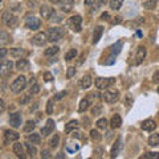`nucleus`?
<instances>
[{"instance_id": "nucleus-44", "label": "nucleus", "mask_w": 159, "mask_h": 159, "mask_svg": "<svg viewBox=\"0 0 159 159\" xmlns=\"http://www.w3.org/2000/svg\"><path fill=\"white\" fill-rule=\"evenodd\" d=\"M107 0H96V3H94V9H98L99 7H102V6H105Z\"/></svg>"}, {"instance_id": "nucleus-34", "label": "nucleus", "mask_w": 159, "mask_h": 159, "mask_svg": "<svg viewBox=\"0 0 159 159\" xmlns=\"http://www.w3.org/2000/svg\"><path fill=\"white\" fill-rule=\"evenodd\" d=\"M96 125H97L98 129H101V130H105V129L107 127V125H109V121H107L106 118H99L98 121L96 122Z\"/></svg>"}, {"instance_id": "nucleus-18", "label": "nucleus", "mask_w": 159, "mask_h": 159, "mask_svg": "<svg viewBox=\"0 0 159 159\" xmlns=\"http://www.w3.org/2000/svg\"><path fill=\"white\" fill-rule=\"evenodd\" d=\"M11 41H12V39L9 36V33L3 31V29H0V47L7 45V44H9Z\"/></svg>"}, {"instance_id": "nucleus-19", "label": "nucleus", "mask_w": 159, "mask_h": 159, "mask_svg": "<svg viewBox=\"0 0 159 159\" xmlns=\"http://www.w3.org/2000/svg\"><path fill=\"white\" fill-rule=\"evenodd\" d=\"M92 77L89 76V74H86V76H84L81 80H80V88L81 89H84V90H85V89H89L92 86Z\"/></svg>"}, {"instance_id": "nucleus-35", "label": "nucleus", "mask_w": 159, "mask_h": 159, "mask_svg": "<svg viewBox=\"0 0 159 159\" xmlns=\"http://www.w3.org/2000/svg\"><path fill=\"white\" fill-rule=\"evenodd\" d=\"M157 4H158V0H147V2H145L143 3V6H145V8L146 9H154L157 7Z\"/></svg>"}, {"instance_id": "nucleus-30", "label": "nucleus", "mask_w": 159, "mask_h": 159, "mask_svg": "<svg viewBox=\"0 0 159 159\" xmlns=\"http://www.w3.org/2000/svg\"><path fill=\"white\" fill-rule=\"evenodd\" d=\"M78 126V121H76V119H73V121L68 122L65 125V133H72L74 129H77Z\"/></svg>"}, {"instance_id": "nucleus-16", "label": "nucleus", "mask_w": 159, "mask_h": 159, "mask_svg": "<svg viewBox=\"0 0 159 159\" xmlns=\"http://www.w3.org/2000/svg\"><path fill=\"white\" fill-rule=\"evenodd\" d=\"M142 129L145 131L151 133V131H154L157 129V122L154 121V119H146V121L142 122Z\"/></svg>"}, {"instance_id": "nucleus-32", "label": "nucleus", "mask_w": 159, "mask_h": 159, "mask_svg": "<svg viewBox=\"0 0 159 159\" xmlns=\"http://www.w3.org/2000/svg\"><path fill=\"white\" fill-rule=\"evenodd\" d=\"M25 147H27V151H28V154H29V157H34L37 154V148L34 147V146H32V143L31 142H27L25 143Z\"/></svg>"}, {"instance_id": "nucleus-6", "label": "nucleus", "mask_w": 159, "mask_h": 159, "mask_svg": "<svg viewBox=\"0 0 159 159\" xmlns=\"http://www.w3.org/2000/svg\"><path fill=\"white\" fill-rule=\"evenodd\" d=\"M13 69V62L11 60H4L0 62V78H7Z\"/></svg>"}, {"instance_id": "nucleus-4", "label": "nucleus", "mask_w": 159, "mask_h": 159, "mask_svg": "<svg viewBox=\"0 0 159 159\" xmlns=\"http://www.w3.org/2000/svg\"><path fill=\"white\" fill-rule=\"evenodd\" d=\"M81 24H82V17L80 16V15H74V16H72L66 21V25L70 28L73 32H81V29H82Z\"/></svg>"}, {"instance_id": "nucleus-49", "label": "nucleus", "mask_w": 159, "mask_h": 159, "mask_svg": "<svg viewBox=\"0 0 159 159\" xmlns=\"http://www.w3.org/2000/svg\"><path fill=\"white\" fill-rule=\"evenodd\" d=\"M94 154H97V157H98V158H101V157H102V154H103V148H102V147H97L96 150H94Z\"/></svg>"}, {"instance_id": "nucleus-46", "label": "nucleus", "mask_w": 159, "mask_h": 159, "mask_svg": "<svg viewBox=\"0 0 159 159\" xmlns=\"http://www.w3.org/2000/svg\"><path fill=\"white\" fill-rule=\"evenodd\" d=\"M65 96H66V92H61V93H57L53 98H54V101H58V99H61L62 97H65Z\"/></svg>"}, {"instance_id": "nucleus-57", "label": "nucleus", "mask_w": 159, "mask_h": 159, "mask_svg": "<svg viewBox=\"0 0 159 159\" xmlns=\"http://www.w3.org/2000/svg\"><path fill=\"white\" fill-rule=\"evenodd\" d=\"M49 61H51V62H56V61H57V57L54 56V57H52L51 60H49Z\"/></svg>"}, {"instance_id": "nucleus-40", "label": "nucleus", "mask_w": 159, "mask_h": 159, "mask_svg": "<svg viewBox=\"0 0 159 159\" xmlns=\"http://www.w3.org/2000/svg\"><path fill=\"white\" fill-rule=\"evenodd\" d=\"M53 102H54V98H51L47 103V114H49V116L53 113Z\"/></svg>"}, {"instance_id": "nucleus-62", "label": "nucleus", "mask_w": 159, "mask_h": 159, "mask_svg": "<svg viewBox=\"0 0 159 159\" xmlns=\"http://www.w3.org/2000/svg\"><path fill=\"white\" fill-rule=\"evenodd\" d=\"M157 90H158V93H159V86H158V89H157Z\"/></svg>"}, {"instance_id": "nucleus-38", "label": "nucleus", "mask_w": 159, "mask_h": 159, "mask_svg": "<svg viewBox=\"0 0 159 159\" xmlns=\"http://www.w3.org/2000/svg\"><path fill=\"white\" fill-rule=\"evenodd\" d=\"M76 56H77V51H76V49H70V51L65 54V60H66V61H70V60L76 58Z\"/></svg>"}, {"instance_id": "nucleus-55", "label": "nucleus", "mask_w": 159, "mask_h": 159, "mask_svg": "<svg viewBox=\"0 0 159 159\" xmlns=\"http://www.w3.org/2000/svg\"><path fill=\"white\" fill-rule=\"evenodd\" d=\"M94 3H96V0H85V4H86V6H93Z\"/></svg>"}, {"instance_id": "nucleus-25", "label": "nucleus", "mask_w": 159, "mask_h": 159, "mask_svg": "<svg viewBox=\"0 0 159 159\" xmlns=\"http://www.w3.org/2000/svg\"><path fill=\"white\" fill-rule=\"evenodd\" d=\"M119 150H121V138H118L117 142L113 145L111 150H110V157L111 158H117V155L119 154Z\"/></svg>"}, {"instance_id": "nucleus-10", "label": "nucleus", "mask_w": 159, "mask_h": 159, "mask_svg": "<svg viewBox=\"0 0 159 159\" xmlns=\"http://www.w3.org/2000/svg\"><path fill=\"white\" fill-rule=\"evenodd\" d=\"M21 122H23V117H21V114L20 113H12L11 116H9V125H11L12 127L15 129H17L21 126Z\"/></svg>"}, {"instance_id": "nucleus-14", "label": "nucleus", "mask_w": 159, "mask_h": 159, "mask_svg": "<svg viewBox=\"0 0 159 159\" xmlns=\"http://www.w3.org/2000/svg\"><path fill=\"white\" fill-rule=\"evenodd\" d=\"M146 48L145 47H138L137 52H135V64L137 65H141V64L145 61L146 58Z\"/></svg>"}, {"instance_id": "nucleus-21", "label": "nucleus", "mask_w": 159, "mask_h": 159, "mask_svg": "<svg viewBox=\"0 0 159 159\" xmlns=\"http://www.w3.org/2000/svg\"><path fill=\"white\" fill-rule=\"evenodd\" d=\"M15 66H16L17 70H28V69H29V61H28V60H25L24 57L19 58Z\"/></svg>"}, {"instance_id": "nucleus-61", "label": "nucleus", "mask_w": 159, "mask_h": 159, "mask_svg": "<svg viewBox=\"0 0 159 159\" xmlns=\"http://www.w3.org/2000/svg\"><path fill=\"white\" fill-rule=\"evenodd\" d=\"M0 8H2V0H0Z\"/></svg>"}, {"instance_id": "nucleus-48", "label": "nucleus", "mask_w": 159, "mask_h": 159, "mask_svg": "<svg viewBox=\"0 0 159 159\" xmlns=\"http://www.w3.org/2000/svg\"><path fill=\"white\" fill-rule=\"evenodd\" d=\"M72 133H73V138H77V139H82V137H84V135H82V133H81V131H78V130H76V131L73 130Z\"/></svg>"}, {"instance_id": "nucleus-47", "label": "nucleus", "mask_w": 159, "mask_h": 159, "mask_svg": "<svg viewBox=\"0 0 159 159\" xmlns=\"http://www.w3.org/2000/svg\"><path fill=\"white\" fill-rule=\"evenodd\" d=\"M44 80H45L47 82H51L52 80H53V76H52V73H49V72H47L45 74H44Z\"/></svg>"}, {"instance_id": "nucleus-59", "label": "nucleus", "mask_w": 159, "mask_h": 159, "mask_svg": "<svg viewBox=\"0 0 159 159\" xmlns=\"http://www.w3.org/2000/svg\"><path fill=\"white\" fill-rule=\"evenodd\" d=\"M137 36L141 37V36H142V32H141V31H138V32H137Z\"/></svg>"}, {"instance_id": "nucleus-33", "label": "nucleus", "mask_w": 159, "mask_h": 159, "mask_svg": "<svg viewBox=\"0 0 159 159\" xmlns=\"http://www.w3.org/2000/svg\"><path fill=\"white\" fill-rule=\"evenodd\" d=\"M123 2H125V0H110V8L114 9V11H118V9L122 7Z\"/></svg>"}, {"instance_id": "nucleus-41", "label": "nucleus", "mask_w": 159, "mask_h": 159, "mask_svg": "<svg viewBox=\"0 0 159 159\" xmlns=\"http://www.w3.org/2000/svg\"><path fill=\"white\" fill-rule=\"evenodd\" d=\"M90 138L93 139V141L99 142V141H101V134H99L97 130H92L90 131Z\"/></svg>"}, {"instance_id": "nucleus-17", "label": "nucleus", "mask_w": 159, "mask_h": 159, "mask_svg": "<svg viewBox=\"0 0 159 159\" xmlns=\"http://www.w3.org/2000/svg\"><path fill=\"white\" fill-rule=\"evenodd\" d=\"M102 33H103V27L102 25H97L96 28H94V31H93V40H92V43L97 44L99 40H101Z\"/></svg>"}, {"instance_id": "nucleus-5", "label": "nucleus", "mask_w": 159, "mask_h": 159, "mask_svg": "<svg viewBox=\"0 0 159 159\" xmlns=\"http://www.w3.org/2000/svg\"><path fill=\"white\" fill-rule=\"evenodd\" d=\"M2 20H3V24H4V25L11 27V28H15V27L17 25V23H19L17 16H15V13L9 12V11H6V12L3 13Z\"/></svg>"}, {"instance_id": "nucleus-45", "label": "nucleus", "mask_w": 159, "mask_h": 159, "mask_svg": "<svg viewBox=\"0 0 159 159\" xmlns=\"http://www.w3.org/2000/svg\"><path fill=\"white\" fill-rule=\"evenodd\" d=\"M74 74H76V69H74V68H72V66H70V68H69V69H68L66 77H68V78H72V77L74 76Z\"/></svg>"}, {"instance_id": "nucleus-56", "label": "nucleus", "mask_w": 159, "mask_h": 159, "mask_svg": "<svg viewBox=\"0 0 159 159\" xmlns=\"http://www.w3.org/2000/svg\"><path fill=\"white\" fill-rule=\"evenodd\" d=\"M33 84H36V81H34V77H31V80H29V85H33Z\"/></svg>"}, {"instance_id": "nucleus-13", "label": "nucleus", "mask_w": 159, "mask_h": 159, "mask_svg": "<svg viewBox=\"0 0 159 159\" xmlns=\"http://www.w3.org/2000/svg\"><path fill=\"white\" fill-rule=\"evenodd\" d=\"M57 4L62 12H70L74 7V0H58Z\"/></svg>"}, {"instance_id": "nucleus-36", "label": "nucleus", "mask_w": 159, "mask_h": 159, "mask_svg": "<svg viewBox=\"0 0 159 159\" xmlns=\"http://www.w3.org/2000/svg\"><path fill=\"white\" fill-rule=\"evenodd\" d=\"M102 110H103L102 105H101V103H97V105H94V106L92 107V114L97 117V116H99V114L102 113Z\"/></svg>"}, {"instance_id": "nucleus-43", "label": "nucleus", "mask_w": 159, "mask_h": 159, "mask_svg": "<svg viewBox=\"0 0 159 159\" xmlns=\"http://www.w3.org/2000/svg\"><path fill=\"white\" fill-rule=\"evenodd\" d=\"M39 92H40V86L37 85V84H33V85L31 86V90H29V94L33 96V94H37Z\"/></svg>"}, {"instance_id": "nucleus-63", "label": "nucleus", "mask_w": 159, "mask_h": 159, "mask_svg": "<svg viewBox=\"0 0 159 159\" xmlns=\"http://www.w3.org/2000/svg\"><path fill=\"white\" fill-rule=\"evenodd\" d=\"M158 116H159V114H158Z\"/></svg>"}, {"instance_id": "nucleus-52", "label": "nucleus", "mask_w": 159, "mask_h": 159, "mask_svg": "<svg viewBox=\"0 0 159 159\" xmlns=\"http://www.w3.org/2000/svg\"><path fill=\"white\" fill-rule=\"evenodd\" d=\"M4 110H6V102H4L3 99L0 98V114H2Z\"/></svg>"}, {"instance_id": "nucleus-29", "label": "nucleus", "mask_w": 159, "mask_h": 159, "mask_svg": "<svg viewBox=\"0 0 159 159\" xmlns=\"http://www.w3.org/2000/svg\"><path fill=\"white\" fill-rule=\"evenodd\" d=\"M34 127H36V122L29 119V121L25 122V125H24V127H23V130H24V133H32L34 130Z\"/></svg>"}, {"instance_id": "nucleus-12", "label": "nucleus", "mask_w": 159, "mask_h": 159, "mask_svg": "<svg viewBox=\"0 0 159 159\" xmlns=\"http://www.w3.org/2000/svg\"><path fill=\"white\" fill-rule=\"evenodd\" d=\"M47 41H48V37H47V33H44V32H40L32 37V43L34 45H39V47L45 45Z\"/></svg>"}, {"instance_id": "nucleus-53", "label": "nucleus", "mask_w": 159, "mask_h": 159, "mask_svg": "<svg viewBox=\"0 0 159 159\" xmlns=\"http://www.w3.org/2000/svg\"><path fill=\"white\" fill-rule=\"evenodd\" d=\"M41 158H52V155H51V152H49L48 150H44L41 152Z\"/></svg>"}, {"instance_id": "nucleus-11", "label": "nucleus", "mask_w": 159, "mask_h": 159, "mask_svg": "<svg viewBox=\"0 0 159 159\" xmlns=\"http://www.w3.org/2000/svg\"><path fill=\"white\" fill-rule=\"evenodd\" d=\"M40 15H41L45 20H51L52 16L56 15V11H54L52 7H49V6H41L40 7Z\"/></svg>"}, {"instance_id": "nucleus-31", "label": "nucleus", "mask_w": 159, "mask_h": 159, "mask_svg": "<svg viewBox=\"0 0 159 159\" xmlns=\"http://www.w3.org/2000/svg\"><path fill=\"white\" fill-rule=\"evenodd\" d=\"M58 51H60V48L54 45V47H51V48H47V49H45V52H44V54H45L47 57L56 56V54L58 53Z\"/></svg>"}, {"instance_id": "nucleus-28", "label": "nucleus", "mask_w": 159, "mask_h": 159, "mask_svg": "<svg viewBox=\"0 0 159 159\" xmlns=\"http://www.w3.org/2000/svg\"><path fill=\"white\" fill-rule=\"evenodd\" d=\"M148 145L151 147H157L159 145V134L158 133H154L150 135V138H148Z\"/></svg>"}, {"instance_id": "nucleus-8", "label": "nucleus", "mask_w": 159, "mask_h": 159, "mask_svg": "<svg viewBox=\"0 0 159 159\" xmlns=\"http://www.w3.org/2000/svg\"><path fill=\"white\" fill-rule=\"evenodd\" d=\"M118 96H119V93L117 90H106L102 94V98L107 103H114L118 99Z\"/></svg>"}, {"instance_id": "nucleus-39", "label": "nucleus", "mask_w": 159, "mask_h": 159, "mask_svg": "<svg viewBox=\"0 0 159 159\" xmlns=\"http://www.w3.org/2000/svg\"><path fill=\"white\" fill-rule=\"evenodd\" d=\"M142 159H159V152H146V154H143V155L141 157Z\"/></svg>"}, {"instance_id": "nucleus-58", "label": "nucleus", "mask_w": 159, "mask_h": 159, "mask_svg": "<svg viewBox=\"0 0 159 159\" xmlns=\"http://www.w3.org/2000/svg\"><path fill=\"white\" fill-rule=\"evenodd\" d=\"M117 23H121V17H117L116 20H114V24H117Z\"/></svg>"}, {"instance_id": "nucleus-51", "label": "nucleus", "mask_w": 159, "mask_h": 159, "mask_svg": "<svg viewBox=\"0 0 159 159\" xmlns=\"http://www.w3.org/2000/svg\"><path fill=\"white\" fill-rule=\"evenodd\" d=\"M152 81L155 82V84H159V70H157L155 73H154V76H152Z\"/></svg>"}, {"instance_id": "nucleus-9", "label": "nucleus", "mask_w": 159, "mask_h": 159, "mask_svg": "<svg viewBox=\"0 0 159 159\" xmlns=\"http://www.w3.org/2000/svg\"><path fill=\"white\" fill-rule=\"evenodd\" d=\"M19 138H20V134L17 131L7 130L6 133H4V143H6V145H9V143H12V142H16Z\"/></svg>"}, {"instance_id": "nucleus-15", "label": "nucleus", "mask_w": 159, "mask_h": 159, "mask_svg": "<svg viewBox=\"0 0 159 159\" xmlns=\"http://www.w3.org/2000/svg\"><path fill=\"white\" fill-rule=\"evenodd\" d=\"M53 130H54V121L52 118H49L45 123V126L41 129V133H43L44 137H48L51 133H53Z\"/></svg>"}, {"instance_id": "nucleus-24", "label": "nucleus", "mask_w": 159, "mask_h": 159, "mask_svg": "<svg viewBox=\"0 0 159 159\" xmlns=\"http://www.w3.org/2000/svg\"><path fill=\"white\" fill-rule=\"evenodd\" d=\"M89 106H90V98H89V97L82 98V99H81V102H80V106H78V113L86 111Z\"/></svg>"}, {"instance_id": "nucleus-2", "label": "nucleus", "mask_w": 159, "mask_h": 159, "mask_svg": "<svg viewBox=\"0 0 159 159\" xmlns=\"http://www.w3.org/2000/svg\"><path fill=\"white\" fill-rule=\"evenodd\" d=\"M27 86V78L24 77V76H19L16 77V80L12 82V85H11V90L12 93L15 94H19L20 92H23L24 89H25Z\"/></svg>"}, {"instance_id": "nucleus-23", "label": "nucleus", "mask_w": 159, "mask_h": 159, "mask_svg": "<svg viewBox=\"0 0 159 159\" xmlns=\"http://www.w3.org/2000/svg\"><path fill=\"white\" fill-rule=\"evenodd\" d=\"M27 141L33 143V145H40V143H41V135L37 134V133H31L27 137Z\"/></svg>"}, {"instance_id": "nucleus-27", "label": "nucleus", "mask_w": 159, "mask_h": 159, "mask_svg": "<svg viewBox=\"0 0 159 159\" xmlns=\"http://www.w3.org/2000/svg\"><path fill=\"white\" fill-rule=\"evenodd\" d=\"M122 47H123L122 41H117L116 44H113L111 48H110V52H111L113 56H117L118 53H121V51H122Z\"/></svg>"}, {"instance_id": "nucleus-22", "label": "nucleus", "mask_w": 159, "mask_h": 159, "mask_svg": "<svg viewBox=\"0 0 159 159\" xmlns=\"http://www.w3.org/2000/svg\"><path fill=\"white\" fill-rule=\"evenodd\" d=\"M13 154L17 158H25V155H24V146L21 143H15L13 145Z\"/></svg>"}, {"instance_id": "nucleus-7", "label": "nucleus", "mask_w": 159, "mask_h": 159, "mask_svg": "<svg viewBox=\"0 0 159 159\" xmlns=\"http://www.w3.org/2000/svg\"><path fill=\"white\" fill-rule=\"evenodd\" d=\"M25 27L28 29H32V31H36V29H39L40 27H41V21L34 16H29L25 20Z\"/></svg>"}, {"instance_id": "nucleus-60", "label": "nucleus", "mask_w": 159, "mask_h": 159, "mask_svg": "<svg viewBox=\"0 0 159 159\" xmlns=\"http://www.w3.org/2000/svg\"><path fill=\"white\" fill-rule=\"evenodd\" d=\"M49 2H51V3H57L58 0H49Z\"/></svg>"}, {"instance_id": "nucleus-50", "label": "nucleus", "mask_w": 159, "mask_h": 159, "mask_svg": "<svg viewBox=\"0 0 159 159\" xmlns=\"http://www.w3.org/2000/svg\"><path fill=\"white\" fill-rule=\"evenodd\" d=\"M7 53H8L7 48H0V58H4L7 56Z\"/></svg>"}, {"instance_id": "nucleus-20", "label": "nucleus", "mask_w": 159, "mask_h": 159, "mask_svg": "<svg viewBox=\"0 0 159 159\" xmlns=\"http://www.w3.org/2000/svg\"><path fill=\"white\" fill-rule=\"evenodd\" d=\"M109 123H110V127H111V129H118V127H121V125H122V118H121V116H119V114H114Z\"/></svg>"}, {"instance_id": "nucleus-1", "label": "nucleus", "mask_w": 159, "mask_h": 159, "mask_svg": "<svg viewBox=\"0 0 159 159\" xmlns=\"http://www.w3.org/2000/svg\"><path fill=\"white\" fill-rule=\"evenodd\" d=\"M64 36H65V32L61 27H53V28H49L48 32H47V37H48V41L51 43H57L60 41Z\"/></svg>"}, {"instance_id": "nucleus-3", "label": "nucleus", "mask_w": 159, "mask_h": 159, "mask_svg": "<svg viewBox=\"0 0 159 159\" xmlns=\"http://www.w3.org/2000/svg\"><path fill=\"white\" fill-rule=\"evenodd\" d=\"M116 84V78L113 77H98L96 78V88L98 89V90H103V89H107L110 88L111 85H114Z\"/></svg>"}, {"instance_id": "nucleus-42", "label": "nucleus", "mask_w": 159, "mask_h": 159, "mask_svg": "<svg viewBox=\"0 0 159 159\" xmlns=\"http://www.w3.org/2000/svg\"><path fill=\"white\" fill-rule=\"evenodd\" d=\"M31 96H32V94H27V96H23L21 98L19 99V103H20V105H25V103H28L29 101H31Z\"/></svg>"}, {"instance_id": "nucleus-37", "label": "nucleus", "mask_w": 159, "mask_h": 159, "mask_svg": "<svg viewBox=\"0 0 159 159\" xmlns=\"http://www.w3.org/2000/svg\"><path fill=\"white\" fill-rule=\"evenodd\" d=\"M58 142H60V135H53V138L51 139V142H49V146H51L52 148H56L58 146Z\"/></svg>"}, {"instance_id": "nucleus-54", "label": "nucleus", "mask_w": 159, "mask_h": 159, "mask_svg": "<svg viewBox=\"0 0 159 159\" xmlns=\"http://www.w3.org/2000/svg\"><path fill=\"white\" fill-rule=\"evenodd\" d=\"M102 20H110V15H109L107 12H103L102 13V16H101Z\"/></svg>"}, {"instance_id": "nucleus-26", "label": "nucleus", "mask_w": 159, "mask_h": 159, "mask_svg": "<svg viewBox=\"0 0 159 159\" xmlns=\"http://www.w3.org/2000/svg\"><path fill=\"white\" fill-rule=\"evenodd\" d=\"M11 56L13 58H23L25 56V51L21 48H12L11 49Z\"/></svg>"}]
</instances>
